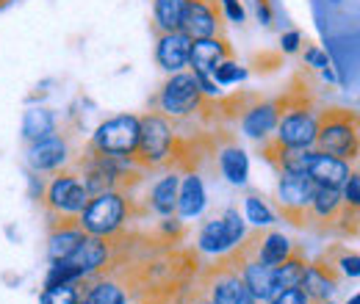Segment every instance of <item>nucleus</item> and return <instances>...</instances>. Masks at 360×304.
I'll use <instances>...</instances> for the list:
<instances>
[{
	"label": "nucleus",
	"instance_id": "1",
	"mask_svg": "<svg viewBox=\"0 0 360 304\" xmlns=\"http://www.w3.org/2000/svg\"><path fill=\"white\" fill-rule=\"evenodd\" d=\"M314 150L355 164L358 150H360L358 114H355V111H347V108L321 111V117H316Z\"/></svg>",
	"mask_w": 360,
	"mask_h": 304
},
{
	"label": "nucleus",
	"instance_id": "2",
	"mask_svg": "<svg viewBox=\"0 0 360 304\" xmlns=\"http://www.w3.org/2000/svg\"><path fill=\"white\" fill-rule=\"evenodd\" d=\"M172 155H175V128H172V122L158 111H150V114L139 117V144H136V152L131 161L139 169H153V166L169 164Z\"/></svg>",
	"mask_w": 360,
	"mask_h": 304
},
{
	"label": "nucleus",
	"instance_id": "3",
	"mask_svg": "<svg viewBox=\"0 0 360 304\" xmlns=\"http://www.w3.org/2000/svg\"><path fill=\"white\" fill-rule=\"evenodd\" d=\"M89 202V191L75 169H58L45 188V211L50 227L58 221H78Z\"/></svg>",
	"mask_w": 360,
	"mask_h": 304
},
{
	"label": "nucleus",
	"instance_id": "4",
	"mask_svg": "<svg viewBox=\"0 0 360 304\" xmlns=\"http://www.w3.org/2000/svg\"><path fill=\"white\" fill-rule=\"evenodd\" d=\"M125 216H128V199L122 191L111 188V191H100V194L89 197L86 208L78 216V227L86 235L117 238L125 227Z\"/></svg>",
	"mask_w": 360,
	"mask_h": 304
},
{
	"label": "nucleus",
	"instance_id": "5",
	"mask_svg": "<svg viewBox=\"0 0 360 304\" xmlns=\"http://www.w3.org/2000/svg\"><path fill=\"white\" fill-rule=\"evenodd\" d=\"M158 103V114H164L167 119H183V117H191L202 108L205 97L194 81V72H172L164 86L155 97Z\"/></svg>",
	"mask_w": 360,
	"mask_h": 304
},
{
	"label": "nucleus",
	"instance_id": "6",
	"mask_svg": "<svg viewBox=\"0 0 360 304\" xmlns=\"http://www.w3.org/2000/svg\"><path fill=\"white\" fill-rule=\"evenodd\" d=\"M136 144H139V117L134 114H120L100 122L89 141L91 150L103 155H122V158H134Z\"/></svg>",
	"mask_w": 360,
	"mask_h": 304
},
{
	"label": "nucleus",
	"instance_id": "7",
	"mask_svg": "<svg viewBox=\"0 0 360 304\" xmlns=\"http://www.w3.org/2000/svg\"><path fill=\"white\" fill-rule=\"evenodd\" d=\"M247 238V221L238 216V211H225L219 218H211L202 224L197 235V249L205 255H227Z\"/></svg>",
	"mask_w": 360,
	"mask_h": 304
},
{
	"label": "nucleus",
	"instance_id": "8",
	"mask_svg": "<svg viewBox=\"0 0 360 304\" xmlns=\"http://www.w3.org/2000/svg\"><path fill=\"white\" fill-rule=\"evenodd\" d=\"M280 105V119L274 128V141L291 150H314L316 141V114L305 103Z\"/></svg>",
	"mask_w": 360,
	"mask_h": 304
},
{
	"label": "nucleus",
	"instance_id": "9",
	"mask_svg": "<svg viewBox=\"0 0 360 304\" xmlns=\"http://www.w3.org/2000/svg\"><path fill=\"white\" fill-rule=\"evenodd\" d=\"M314 180L308 174L297 172H280V183H277V202L283 216L291 224L302 227L308 224V213H311V199H314Z\"/></svg>",
	"mask_w": 360,
	"mask_h": 304
},
{
	"label": "nucleus",
	"instance_id": "10",
	"mask_svg": "<svg viewBox=\"0 0 360 304\" xmlns=\"http://www.w3.org/2000/svg\"><path fill=\"white\" fill-rule=\"evenodd\" d=\"M180 31L188 39L225 37V17L219 8V0H188Z\"/></svg>",
	"mask_w": 360,
	"mask_h": 304
},
{
	"label": "nucleus",
	"instance_id": "11",
	"mask_svg": "<svg viewBox=\"0 0 360 304\" xmlns=\"http://www.w3.org/2000/svg\"><path fill=\"white\" fill-rule=\"evenodd\" d=\"M111 260V238H97V235H84V241L75 246V252L67 258L72 263L81 277H97Z\"/></svg>",
	"mask_w": 360,
	"mask_h": 304
},
{
	"label": "nucleus",
	"instance_id": "12",
	"mask_svg": "<svg viewBox=\"0 0 360 304\" xmlns=\"http://www.w3.org/2000/svg\"><path fill=\"white\" fill-rule=\"evenodd\" d=\"M70 164V144L61 136H50L45 141L28 144V166L34 172H58Z\"/></svg>",
	"mask_w": 360,
	"mask_h": 304
},
{
	"label": "nucleus",
	"instance_id": "13",
	"mask_svg": "<svg viewBox=\"0 0 360 304\" xmlns=\"http://www.w3.org/2000/svg\"><path fill=\"white\" fill-rule=\"evenodd\" d=\"M338 279H341V274H338L335 263L316 260V263H308V268H305V274H302L300 288L305 291V296H308L311 302L319 304V302H327V299L335 293Z\"/></svg>",
	"mask_w": 360,
	"mask_h": 304
},
{
	"label": "nucleus",
	"instance_id": "14",
	"mask_svg": "<svg viewBox=\"0 0 360 304\" xmlns=\"http://www.w3.org/2000/svg\"><path fill=\"white\" fill-rule=\"evenodd\" d=\"M349 161H341L335 155H327V152H311V161H308V169L305 174L314 180V185L319 188H333V191H341V185L347 183L349 177Z\"/></svg>",
	"mask_w": 360,
	"mask_h": 304
},
{
	"label": "nucleus",
	"instance_id": "15",
	"mask_svg": "<svg viewBox=\"0 0 360 304\" xmlns=\"http://www.w3.org/2000/svg\"><path fill=\"white\" fill-rule=\"evenodd\" d=\"M188 53H191V39L183 31H169L158 34L155 39V61L164 72H183L188 67Z\"/></svg>",
	"mask_w": 360,
	"mask_h": 304
},
{
	"label": "nucleus",
	"instance_id": "16",
	"mask_svg": "<svg viewBox=\"0 0 360 304\" xmlns=\"http://www.w3.org/2000/svg\"><path fill=\"white\" fill-rule=\"evenodd\" d=\"M225 58H233V50L225 37H205V39H191V53H188V67L191 72H214L217 64Z\"/></svg>",
	"mask_w": 360,
	"mask_h": 304
},
{
	"label": "nucleus",
	"instance_id": "17",
	"mask_svg": "<svg viewBox=\"0 0 360 304\" xmlns=\"http://www.w3.org/2000/svg\"><path fill=\"white\" fill-rule=\"evenodd\" d=\"M211 304H258L236 268H222L211 285Z\"/></svg>",
	"mask_w": 360,
	"mask_h": 304
},
{
	"label": "nucleus",
	"instance_id": "18",
	"mask_svg": "<svg viewBox=\"0 0 360 304\" xmlns=\"http://www.w3.org/2000/svg\"><path fill=\"white\" fill-rule=\"evenodd\" d=\"M84 235L86 232L78 227V221H58V224H53L50 235H47V260H67L75 252V246L84 241Z\"/></svg>",
	"mask_w": 360,
	"mask_h": 304
},
{
	"label": "nucleus",
	"instance_id": "19",
	"mask_svg": "<svg viewBox=\"0 0 360 304\" xmlns=\"http://www.w3.org/2000/svg\"><path fill=\"white\" fill-rule=\"evenodd\" d=\"M277 119H280V105L277 103H255V105H250L244 111L241 131H244V136H250V138L264 141L269 133H274Z\"/></svg>",
	"mask_w": 360,
	"mask_h": 304
},
{
	"label": "nucleus",
	"instance_id": "20",
	"mask_svg": "<svg viewBox=\"0 0 360 304\" xmlns=\"http://www.w3.org/2000/svg\"><path fill=\"white\" fill-rule=\"evenodd\" d=\"M205 185L202 177L197 172H188L186 177H180L178 185V213L180 218H197L205 211Z\"/></svg>",
	"mask_w": 360,
	"mask_h": 304
},
{
	"label": "nucleus",
	"instance_id": "21",
	"mask_svg": "<svg viewBox=\"0 0 360 304\" xmlns=\"http://www.w3.org/2000/svg\"><path fill=\"white\" fill-rule=\"evenodd\" d=\"M56 128H58V119L50 108L34 105L22 114V141L25 144H37V141H45L50 136H56Z\"/></svg>",
	"mask_w": 360,
	"mask_h": 304
},
{
	"label": "nucleus",
	"instance_id": "22",
	"mask_svg": "<svg viewBox=\"0 0 360 304\" xmlns=\"http://www.w3.org/2000/svg\"><path fill=\"white\" fill-rule=\"evenodd\" d=\"M178 185H180V174L178 172H167L150 191V208L153 213L161 218L175 216L178 211Z\"/></svg>",
	"mask_w": 360,
	"mask_h": 304
},
{
	"label": "nucleus",
	"instance_id": "23",
	"mask_svg": "<svg viewBox=\"0 0 360 304\" xmlns=\"http://www.w3.org/2000/svg\"><path fill=\"white\" fill-rule=\"evenodd\" d=\"M86 293L84 302L86 304H128V291L108 277H89L86 279Z\"/></svg>",
	"mask_w": 360,
	"mask_h": 304
},
{
	"label": "nucleus",
	"instance_id": "24",
	"mask_svg": "<svg viewBox=\"0 0 360 304\" xmlns=\"http://www.w3.org/2000/svg\"><path fill=\"white\" fill-rule=\"evenodd\" d=\"M186 6H188V0H153V28H155V34L180 31Z\"/></svg>",
	"mask_w": 360,
	"mask_h": 304
},
{
	"label": "nucleus",
	"instance_id": "25",
	"mask_svg": "<svg viewBox=\"0 0 360 304\" xmlns=\"http://www.w3.org/2000/svg\"><path fill=\"white\" fill-rule=\"evenodd\" d=\"M341 211H344L341 191H333V188H319V185H316L308 218H316V221H327V224H333V221L338 218V213H341Z\"/></svg>",
	"mask_w": 360,
	"mask_h": 304
},
{
	"label": "nucleus",
	"instance_id": "26",
	"mask_svg": "<svg viewBox=\"0 0 360 304\" xmlns=\"http://www.w3.org/2000/svg\"><path fill=\"white\" fill-rule=\"evenodd\" d=\"M305 268H308V260L294 249L285 260L280 263V265H271V274H274V288H277V293L280 291H285V288H297L300 282H302V274H305Z\"/></svg>",
	"mask_w": 360,
	"mask_h": 304
},
{
	"label": "nucleus",
	"instance_id": "27",
	"mask_svg": "<svg viewBox=\"0 0 360 304\" xmlns=\"http://www.w3.org/2000/svg\"><path fill=\"white\" fill-rule=\"evenodd\" d=\"M219 169L227 177V183L233 185H244L250 177V158L241 147H225L219 152Z\"/></svg>",
	"mask_w": 360,
	"mask_h": 304
},
{
	"label": "nucleus",
	"instance_id": "28",
	"mask_svg": "<svg viewBox=\"0 0 360 304\" xmlns=\"http://www.w3.org/2000/svg\"><path fill=\"white\" fill-rule=\"evenodd\" d=\"M291 252H294V244H291L283 232H269V235H264V238L258 241L255 258L261 263H266V265H280Z\"/></svg>",
	"mask_w": 360,
	"mask_h": 304
},
{
	"label": "nucleus",
	"instance_id": "29",
	"mask_svg": "<svg viewBox=\"0 0 360 304\" xmlns=\"http://www.w3.org/2000/svg\"><path fill=\"white\" fill-rule=\"evenodd\" d=\"M81 285H84V279H81V282H67V285H53V288H45V291H42V296H39V302L42 304H75V302H81V299H84Z\"/></svg>",
	"mask_w": 360,
	"mask_h": 304
},
{
	"label": "nucleus",
	"instance_id": "30",
	"mask_svg": "<svg viewBox=\"0 0 360 304\" xmlns=\"http://www.w3.org/2000/svg\"><path fill=\"white\" fill-rule=\"evenodd\" d=\"M244 213H247V221L252 224V227H269L274 224V213H271V208L261 199V197H255V194H250L247 199H244Z\"/></svg>",
	"mask_w": 360,
	"mask_h": 304
},
{
	"label": "nucleus",
	"instance_id": "31",
	"mask_svg": "<svg viewBox=\"0 0 360 304\" xmlns=\"http://www.w3.org/2000/svg\"><path fill=\"white\" fill-rule=\"evenodd\" d=\"M86 277H81V271L72 265V263L61 260V263H50V271L45 277V288H53V285H67V282H81Z\"/></svg>",
	"mask_w": 360,
	"mask_h": 304
},
{
	"label": "nucleus",
	"instance_id": "32",
	"mask_svg": "<svg viewBox=\"0 0 360 304\" xmlns=\"http://www.w3.org/2000/svg\"><path fill=\"white\" fill-rule=\"evenodd\" d=\"M211 78H214L219 86H233V84H238V81H244V78H247V70H244L241 64H236L233 58H225L222 64H217V67H214Z\"/></svg>",
	"mask_w": 360,
	"mask_h": 304
},
{
	"label": "nucleus",
	"instance_id": "33",
	"mask_svg": "<svg viewBox=\"0 0 360 304\" xmlns=\"http://www.w3.org/2000/svg\"><path fill=\"white\" fill-rule=\"evenodd\" d=\"M341 199H344L347 208H358L360 205V174L355 169L349 172L347 183L341 185Z\"/></svg>",
	"mask_w": 360,
	"mask_h": 304
},
{
	"label": "nucleus",
	"instance_id": "34",
	"mask_svg": "<svg viewBox=\"0 0 360 304\" xmlns=\"http://www.w3.org/2000/svg\"><path fill=\"white\" fill-rule=\"evenodd\" d=\"M305 64L321 72V70L330 67V55H327V50H321L319 44H308V47H305Z\"/></svg>",
	"mask_w": 360,
	"mask_h": 304
},
{
	"label": "nucleus",
	"instance_id": "35",
	"mask_svg": "<svg viewBox=\"0 0 360 304\" xmlns=\"http://www.w3.org/2000/svg\"><path fill=\"white\" fill-rule=\"evenodd\" d=\"M219 8H222V17L236 22V25H241L247 20V11H244L241 0H219Z\"/></svg>",
	"mask_w": 360,
	"mask_h": 304
},
{
	"label": "nucleus",
	"instance_id": "36",
	"mask_svg": "<svg viewBox=\"0 0 360 304\" xmlns=\"http://www.w3.org/2000/svg\"><path fill=\"white\" fill-rule=\"evenodd\" d=\"M271 304H311V299L305 296V291L297 285V288H285V291H280Z\"/></svg>",
	"mask_w": 360,
	"mask_h": 304
},
{
	"label": "nucleus",
	"instance_id": "37",
	"mask_svg": "<svg viewBox=\"0 0 360 304\" xmlns=\"http://www.w3.org/2000/svg\"><path fill=\"white\" fill-rule=\"evenodd\" d=\"M338 274H341V277H349V279H358L360 277V258L355 255V252H352V255H349V252H344V255H341V260H338Z\"/></svg>",
	"mask_w": 360,
	"mask_h": 304
},
{
	"label": "nucleus",
	"instance_id": "38",
	"mask_svg": "<svg viewBox=\"0 0 360 304\" xmlns=\"http://www.w3.org/2000/svg\"><path fill=\"white\" fill-rule=\"evenodd\" d=\"M194 81H197V86H200V91H202V97H205V100L219 97V84H217L208 72H194Z\"/></svg>",
	"mask_w": 360,
	"mask_h": 304
},
{
	"label": "nucleus",
	"instance_id": "39",
	"mask_svg": "<svg viewBox=\"0 0 360 304\" xmlns=\"http://www.w3.org/2000/svg\"><path fill=\"white\" fill-rule=\"evenodd\" d=\"M300 44H302V34H300V31H288V34H283V37H280V47H283V53H297V50H300Z\"/></svg>",
	"mask_w": 360,
	"mask_h": 304
},
{
	"label": "nucleus",
	"instance_id": "40",
	"mask_svg": "<svg viewBox=\"0 0 360 304\" xmlns=\"http://www.w3.org/2000/svg\"><path fill=\"white\" fill-rule=\"evenodd\" d=\"M255 11H258V20H261L264 25H271L274 14H271V3H269V0H255Z\"/></svg>",
	"mask_w": 360,
	"mask_h": 304
},
{
	"label": "nucleus",
	"instance_id": "41",
	"mask_svg": "<svg viewBox=\"0 0 360 304\" xmlns=\"http://www.w3.org/2000/svg\"><path fill=\"white\" fill-rule=\"evenodd\" d=\"M347 304H360V296H358V293H355V296H352V299H349V302H347Z\"/></svg>",
	"mask_w": 360,
	"mask_h": 304
},
{
	"label": "nucleus",
	"instance_id": "42",
	"mask_svg": "<svg viewBox=\"0 0 360 304\" xmlns=\"http://www.w3.org/2000/svg\"><path fill=\"white\" fill-rule=\"evenodd\" d=\"M197 304H211V299H205V302H197Z\"/></svg>",
	"mask_w": 360,
	"mask_h": 304
},
{
	"label": "nucleus",
	"instance_id": "43",
	"mask_svg": "<svg viewBox=\"0 0 360 304\" xmlns=\"http://www.w3.org/2000/svg\"><path fill=\"white\" fill-rule=\"evenodd\" d=\"M6 3H8V0H0V6H6Z\"/></svg>",
	"mask_w": 360,
	"mask_h": 304
},
{
	"label": "nucleus",
	"instance_id": "44",
	"mask_svg": "<svg viewBox=\"0 0 360 304\" xmlns=\"http://www.w3.org/2000/svg\"><path fill=\"white\" fill-rule=\"evenodd\" d=\"M319 304H333V302H330V299H327V302H319Z\"/></svg>",
	"mask_w": 360,
	"mask_h": 304
},
{
	"label": "nucleus",
	"instance_id": "45",
	"mask_svg": "<svg viewBox=\"0 0 360 304\" xmlns=\"http://www.w3.org/2000/svg\"><path fill=\"white\" fill-rule=\"evenodd\" d=\"M75 304H86V302H84V299H81V302H75Z\"/></svg>",
	"mask_w": 360,
	"mask_h": 304
}]
</instances>
